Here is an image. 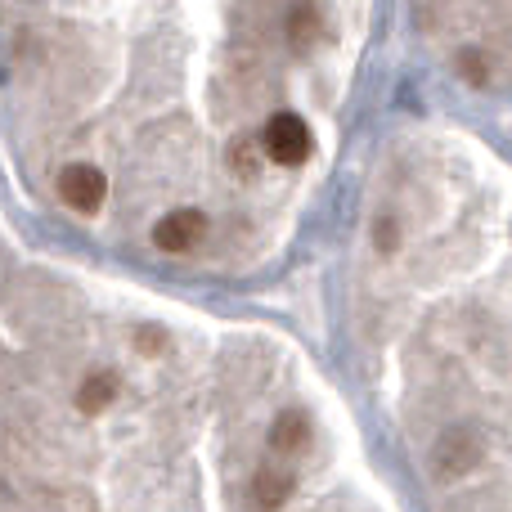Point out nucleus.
Wrapping results in <instances>:
<instances>
[{"label":"nucleus","mask_w":512,"mask_h":512,"mask_svg":"<svg viewBox=\"0 0 512 512\" xmlns=\"http://www.w3.org/2000/svg\"><path fill=\"white\" fill-rule=\"evenodd\" d=\"M265 153L283 167H301L310 158V131L297 113H274L265 122Z\"/></svg>","instance_id":"nucleus-1"},{"label":"nucleus","mask_w":512,"mask_h":512,"mask_svg":"<svg viewBox=\"0 0 512 512\" xmlns=\"http://www.w3.org/2000/svg\"><path fill=\"white\" fill-rule=\"evenodd\" d=\"M59 194L63 203L72 207V212H99L104 207V194H108V180L99 167H90V162H77V167H68L59 176Z\"/></svg>","instance_id":"nucleus-2"},{"label":"nucleus","mask_w":512,"mask_h":512,"mask_svg":"<svg viewBox=\"0 0 512 512\" xmlns=\"http://www.w3.org/2000/svg\"><path fill=\"white\" fill-rule=\"evenodd\" d=\"M207 234V216L203 212H171L158 221V230H153V243H158L162 252H189L198 239Z\"/></svg>","instance_id":"nucleus-3"},{"label":"nucleus","mask_w":512,"mask_h":512,"mask_svg":"<svg viewBox=\"0 0 512 512\" xmlns=\"http://www.w3.org/2000/svg\"><path fill=\"white\" fill-rule=\"evenodd\" d=\"M283 499H288V477H274V472H261L252 486V504L256 512H279Z\"/></svg>","instance_id":"nucleus-4"},{"label":"nucleus","mask_w":512,"mask_h":512,"mask_svg":"<svg viewBox=\"0 0 512 512\" xmlns=\"http://www.w3.org/2000/svg\"><path fill=\"white\" fill-rule=\"evenodd\" d=\"M301 441H306V418H301V414H283L279 423L270 427V445L279 454H292Z\"/></svg>","instance_id":"nucleus-5"},{"label":"nucleus","mask_w":512,"mask_h":512,"mask_svg":"<svg viewBox=\"0 0 512 512\" xmlns=\"http://www.w3.org/2000/svg\"><path fill=\"white\" fill-rule=\"evenodd\" d=\"M108 400H113V378H90L86 387L77 391V405H81V414H95V409H104Z\"/></svg>","instance_id":"nucleus-6"},{"label":"nucleus","mask_w":512,"mask_h":512,"mask_svg":"<svg viewBox=\"0 0 512 512\" xmlns=\"http://www.w3.org/2000/svg\"><path fill=\"white\" fill-rule=\"evenodd\" d=\"M463 77H468V81H477V86H481V81H486V68H481V59H477V54H463Z\"/></svg>","instance_id":"nucleus-7"}]
</instances>
